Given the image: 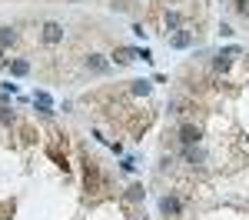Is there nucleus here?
Instances as JSON below:
<instances>
[{
	"label": "nucleus",
	"instance_id": "1",
	"mask_svg": "<svg viewBox=\"0 0 249 220\" xmlns=\"http://www.w3.org/2000/svg\"><path fill=\"white\" fill-rule=\"evenodd\" d=\"M40 37H43V43H50V47H53V43H60V40H63V23H57V20H47Z\"/></svg>",
	"mask_w": 249,
	"mask_h": 220
},
{
	"label": "nucleus",
	"instance_id": "2",
	"mask_svg": "<svg viewBox=\"0 0 249 220\" xmlns=\"http://www.w3.org/2000/svg\"><path fill=\"white\" fill-rule=\"evenodd\" d=\"M199 137H203V130H199L196 123H183V127H179V140H183V147H196Z\"/></svg>",
	"mask_w": 249,
	"mask_h": 220
},
{
	"label": "nucleus",
	"instance_id": "3",
	"mask_svg": "<svg viewBox=\"0 0 249 220\" xmlns=\"http://www.w3.org/2000/svg\"><path fill=\"white\" fill-rule=\"evenodd\" d=\"M87 70H93V74H110V60L103 57V54H87Z\"/></svg>",
	"mask_w": 249,
	"mask_h": 220
},
{
	"label": "nucleus",
	"instance_id": "4",
	"mask_svg": "<svg viewBox=\"0 0 249 220\" xmlns=\"http://www.w3.org/2000/svg\"><path fill=\"white\" fill-rule=\"evenodd\" d=\"M160 210H163L166 217H176V214L183 210V203H179V200H176V197H170V194H166V197L160 200Z\"/></svg>",
	"mask_w": 249,
	"mask_h": 220
},
{
	"label": "nucleus",
	"instance_id": "5",
	"mask_svg": "<svg viewBox=\"0 0 249 220\" xmlns=\"http://www.w3.org/2000/svg\"><path fill=\"white\" fill-rule=\"evenodd\" d=\"M190 43H193V34H190V30H176V34L170 37V47H173V50H183V47H190Z\"/></svg>",
	"mask_w": 249,
	"mask_h": 220
},
{
	"label": "nucleus",
	"instance_id": "6",
	"mask_svg": "<svg viewBox=\"0 0 249 220\" xmlns=\"http://www.w3.org/2000/svg\"><path fill=\"white\" fill-rule=\"evenodd\" d=\"M34 103L40 107V114H53V100H50L47 90H37V94H34Z\"/></svg>",
	"mask_w": 249,
	"mask_h": 220
},
{
	"label": "nucleus",
	"instance_id": "7",
	"mask_svg": "<svg viewBox=\"0 0 249 220\" xmlns=\"http://www.w3.org/2000/svg\"><path fill=\"white\" fill-rule=\"evenodd\" d=\"M14 40H17L14 27H0V60H3V47H10Z\"/></svg>",
	"mask_w": 249,
	"mask_h": 220
},
{
	"label": "nucleus",
	"instance_id": "8",
	"mask_svg": "<svg viewBox=\"0 0 249 220\" xmlns=\"http://www.w3.org/2000/svg\"><path fill=\"white\" fill-rule=\"evenodd\" d=\"M126 200H130V203H143V200H146V190H143V183H133V187L126 190Z\"/></svg>",
	"mask_w": 249,
	"mask_h": 220
},
{
	"label": "nucleus",
	"instance_id": "9",
	"mask_svg": "<svg viewBox=\"0 0 249 220\" xmlns=\"http://www.w3.org/2000/svg\"><path fill=\"white\" fill-rule=\"evenodd\" d=\"M10 74H14V77H27V74H30V63H27V60H10Z\"/></svg>",
	"mask_w": 249,
	"mask_h": 220
},
{
	"label": "nucleus",
	"instance_id": "10",
	"mask_svg": "<svg viewBox=\"0 0 249 220\" xmlns=\"http://www.w3.org/2000/svg\"><path fill=\"white\" fill-rule=\"evenodd\" d=\"M213 67H216V74H226V70L232 67V57L230 54H219V57L213 60Z\"/></svg>",
	"mask_w": 249,
	"mask_h": 220
},
{
	"label": "nucleus",
	"instance_id": "11",
	"mask_svg": "<svg viewBox=\"0 0 249 220\" xmlns=\"http://www.w3.org/2000/svg\"><path fill=\"white\" fill-rule=\"evenodd\" d=\"M113 57H116V63H130L133 57H140V50H130V47H120V50H116Z\"/></svg>",
	"mask_w": 249,
	"mask_h": 220
},
{
	"label": "nucleus",
	"instance_id": "12",
	"mask_svg": "<svg viewBox=\"0 0 249 220\" xmlns=\"http://www.w3.org/2000/svg\"><path fill=\"white\" fill-rule=\"evenodd\" d=\"M150 90H153V83H150V80H136V83H133V94H136V97H150Z\"/></svg>",
	"mask_w": 249,
	"mask_h": 220
},
{
	"label": "nucleus",
	"instance_id": "13",
	"mask_svg": "<svg viewBox=\"0 0 249 220\" xmlns=\"http://www.w3.org/2000/svg\"><path fill=\"white\" fill-rule=\"evenodd\" d=\"M166 27H170V30H183V17H179L176 10H166Z\"/></svg>",
	"mask_w": 249,
	"mask_h": 220
},
{
	"label": "nucleus",
	"instance_id": "14",
	"mask_svg": "<svg viewBox=\"0 0 249 220\" xmlns=\"http://www.w3.org/2000/svg\"><path fill=\"white\" fill-rule=\"evenodd\" d=\"M186 160H190V163H203L206 154H203V150H196V147H186Z\"/></svg>",
	"mask_w": 249,
	"mask_h": 220
},
{
	"label": "nucleus",
	"instance_id": "15",
	"mask_svg": "<svg viewBox=\"0 0 249 220\" xmlns=\"http://www.w3.org/2000/svg\"><path fill=\"white\" fill-rule=\"evenodd\" d=\"M0 123H14V110H7V107H0Z\"/></svg>",
	"mask_w": 249,
	"mask_h": 220
},
{
	"label": "nucleus",
	"instance_id": "16",
	"mask_svg": "<svg viewBox=\"0 0 249 220\" xmlns=\"http://www.w3.org/2000/svg\"><path fill=\"white\" fill-rule=\"evenodd\" d=\"M249 0H236V10H239V14H249V7H246Z\"/></svg>",
	"mask_w": 249,
	"mask_h": 220
}]
</instances>
